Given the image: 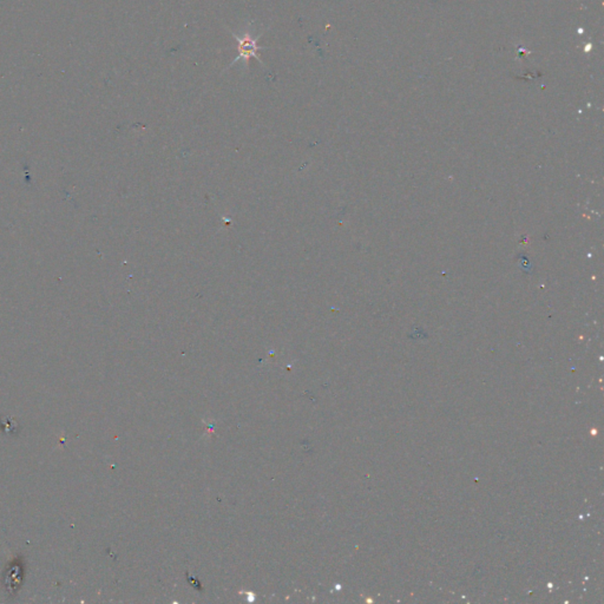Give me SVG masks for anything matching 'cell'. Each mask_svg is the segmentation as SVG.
I'll return each mask as SVG.
<instances>
[{
    "mask_svg": "<svg viewBox=\"0 0 604 604\" xmlns=\"http://www.w3.org/2000/svg\"><path fill=\"white\" fill-rule=\"evenodd\" d=\"M252 24L253 22H248L247 26H246V29L241 31V34H236V32H234V31L228 29L230 34L238 41L239 53L238 57L229 64V67H227L226 70H228L230 67H233L235 64L240 63V62L243 64L245 70H248V63L250 58H255L257 62H260L264 67V62L260 58L259 53H257L259 51L267 50L268 48H264V46H260L259 45L260 38H261L264 32H257V34H254Z\"/></svg>",
    "mask_w": 604,
    "mask_h": 604,
    "instance_id": "obj_1",
    "label": "cell"
}]
</instances>
